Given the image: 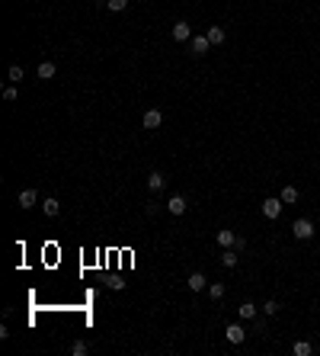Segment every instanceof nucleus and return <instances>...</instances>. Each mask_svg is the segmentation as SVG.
Here are the masks:
<instances>
[{"label": "nucleus", "mask_w": 320, "mask_h": 356, "mask_svg": "<svg viewBox=\"0 0 320 356\" xmlns=\"http://www.w3.org/2000/svg\"><path fill=\"white\" fill-rule=\"evenodd\" d=\"M291 234H295L298 241H311L314 238V222L311 218H298V222L291 225Z\"/></svg>", "instance_id": "f257e3e1"}, {"label": "nucleus", "mask_w": 320, "mask_h": 356, "mask_svg": "<svg viewBox=\"0 0 320 356\" xmlns=\"http://www.w3.org/2000/svg\"><path fill=\"white\" fill-rule=\"evenodd\" d=\"M282 196H279V199H275V196H269V199H263V215L266 218H279L282 215Z\"/></svg>", "instance_id": "f03ea898"}, {"label": "nucleus", "mask_w": 320, "mask_h": 356, "mask_svg": "<svg viewBox=\"0 0 320 356\" xmlns=\"http://www.w3.org/2000/svg\"><path fill=\"white\" fill-rule=\"evenodd\" d=\"M141 125H144V129H160V125H163V112H160V109H147L144 116H141Z\"/></svg>", "instance_id": "7ed1b4c3"}, {"label": "nucleus", "mask_w": 320, "mask_h": 356, "mask_svg": "<svg viewBox=\"0 0 320 356\" xmlns=\"http://www.w3.org/2000/svg\"><path fill=\"white\" fill-rule=\"evenodd\" d=\"M224 337H228V343H234V347H237V343L247 340V331L240 324H228V327H224Z\"/></svg>", "instance_id": "20e7f679"}, {"label": "nucleus", "mask_w": 320, "mask_h": 356, "mask_svg": "<svg viewBox=\"0 0 320 356\" xmlns=\"http://www.w3.org/2000/svg\"><path fill=\"white\" fill-rule=\"evenodd\" d=\"M186 209H189L186 196H170V199H167V212H170V215H183Z\"/></svg>", "instance_id": "39448f33"}, {"label": "nucleus", "mask_w": 320, "mask_h": 356, "mask_svg": "<svg viewBox=\"0 0 320 356\" xmlns=\"http://www.w3.org/2000/svg\"><path fill=\"white\" fill-rule=\"evenodd\" d=\"M163 186H167V177H163V173H160V170H151V173H147V189H154V193H160Z\"/></svg>", "instance_id": "423d86ee"}, {"label": "nucleus", "mask_w": 320, "mask_h": 356, "mask_svg": "<svg viewBox=\"0 0 320 356\" xmlns=\"http://www.w3.org/2000/svg\"><path fill=\"white\" fill-rule=\"evenodd\" d=\"M36 202H38V193L32 189V186L29 189H19V209H32Z\"/></svg>", "instance_id": "0eeeda50"}, {"label": "nucleus", "mask_w": 320, "mask_h": 356, "mask_svg": "<svg viewBox=\"0 0 320 356\" xmlns=\"http://www.w3.org/2000/svg\"><path fill=\"white\" fill-rule=\"evenodd\" d=\"M189 39H192L189 23H183V19H179V23L173 26V42H189Z\"/></svg>", "instance_id": "6e6552de"}, {"label": "nucleus", "mask_w": 320, "mask_h": 356, "mask_svg": "<svg viewBox=\"0 0 320 356\" xmlns=\"http://www.w3.org/2000/svg\"><path fill=\"white\" fill-rule=\"evenodd\" d=\"M186 286H189L192 292H202V289H208V279L202 276V273H189V279H186Z\"/></svg>", "instance_id": "1a4fd4ad"}, {"label": "nucleus", "mask_w": 320, "mask_h": 356, "mask_svg": "<svg viewBox=\"0 0 320 356\" xmlns=\"http://www.w3.org/2000/svg\"><path fill=\"white\" fill-rule=\"evenodd\" d=\"M214 241H218V247L224 250V247H234V244H237V234L224 228V231H218V234H214Z\"/></svg>", "instance_id": "9d476101"}, {"label": "nucleus", "mask_w": 320, "mask_h": 356, "mask_svg": "<svg viewBox=\"0 0 320 356\" xmlns=\"http://www.w3.org/2000/svg\"><path fill=\"white\" fill-rule=\"evenodd\" d=\"M208 48H212L208 36H192V55H205Z\"/></svg>", "instance_id": "9b49d317"}, {"label": "nucleus", "mask_w": 320, "mask_h": 356, "mask_svg": "<svg viewBox=\"0 0 320 356\" xmlns=\"http://www.w3.org/2000/svg\"><path fill=\"white\" fill-rule=\"evenodd\" d=\"M256 305H253V302H244V305H240V308H237V315H240V321H256Z\"/></svg>", "instance_id": "f8f14e48"}, {"label": "nucleus", "mask_w": 320, "mask_h": 356, "mask_svg": "<svg viewBox=\"0 0 320 356\" xmlns=\"http://www.w3.org/2000/svg\"><path fill=\"white\" fill-rule=\"evenodd\" d=\"M42 209H45V215H48V218H54L58 212H61V202L54 199V196H45V202H42Z\"/></svg>", "instance_id": "ddd939ff"}, {"label": "nucleus", "mask_w": 320, "mask_h": 356, "mask_svg": "<svg viewBox=\"0 0 320 356\" xmlns=\"http://www.w3.org/2000/svg\"><path fill=\"white\" fill-rule=\"evenodd\" d=\"M237 260H240V250H234V247H224V257H221V263L228 266V270H234V266H237Z\"/></svg>", "instance_id": "4468645a"}, {"label": "nucleus", "mask_w": 320, "mask_h": 356, "mask_svg": "<svg viewBox=\"0 0 320 356\" xmlns=\"http://www.w3.org/2000/svg\"><path fill=\"white\" fill-rule=\"evenodd\" d=\"M205 36H208V42H212V45H221V42H224V29H221V26H212Z\"/></svg>", "instance_id": "2eb2a0df"}, {"label": "nucleus", "mask_w": 320, "mask_h": 356, "mask_svg": "<svg viewBox=\"0 0 320 356\" xmlns=\"http://www.w3.org/2000/svg\"><path fill=\"white\" fill-rule=\"evenodd\" d=\"M54 71H58V68H54L52 61H42V64H38V77H42V80H52Z\"/></svg>", "instance_id": "dca6fc26"}, {"label": "nucleus", "mask_w": 320, "mask_h": 356, "mask_svg": "<svg viewBox=\"0 0 320 356\" xmlns=\"http://www.w3.org/2000/svg\"><path fill=\"white\" fill-rule=\"evenodd\" d=\"M291 353H295V356H311V353H314V347H311L307 340H298L295 347H291Z\"/></svg>", "instance_id": "f3484780"}, {"label": "nucleus", "mask_w": 320, "mask_h": 356, "mask_svg": "<svg viewBox=\"0 0 320 356\" xmlns=\"http://www.w3.org/2000/svg\"><path fill=\"white\" fill-rule=\"evenodd\" d=\"M224 292H228V289H224V282H212V286H208V295H212L214 302H221Z\"/></svg>", "instance_id": "a211bd4d"}, {"label": "nucleus", "mask_w": 320, "mask_h": 356, "mask_svg": "<svg viewBox=\"0 0 320 356\" xmlns=\"http://www.w3.org/2000/svg\"><path fill=\"white\" fill-rule=\"evenodd\" d=\"M71 353H74V356H87V353H90V343H87V340H74V343H71Z\"/></svg>", "instance_id": "6ab92c4d"}, {"label": "nucleus", "mask_w": 320, "mask_h": 356, "mask_svg": "<svg viewBox=\"0 0 320 356\" xmlns=\"http://www.w3.org/2000/svg\"><path fill=\"white\" fill-rule=\"evenodd\" d=\"M298 196H301V193H298L295 186H285V189H282V202H285V206H291V202H298Z\"/></svg>", "instance_id": "aec40b11"}, {"label": "nucleus", "mask_w": 320, "mask_h": 356, "mask_svg": "<svg viewBox=\"0 0 320 356\" xmlns=\"http://www.w3.org/2000/svg\"><path fill=\"white\" fill-rule=\"evenodd\" d=\"M106 7L112 10V13H125V10H128V0H106Z\"/></svg>", "instance_id": "412c9836"}, {"label": "nucleus", "mask_w": 320, "mask_h": 356, "mask_svg": "<svg viewBox=\"0 0 320 356\" xmlns=\"http://www.w3.org/2000/svg\"><path fill=\"white\" fill-rule=\"evenodd\" d=\"M263 315H266V318H275V315H279V302H275V299H269V302L263 305Z\"/></svg>", "instance_id": "4be33fe9"}, {"label": "nucleus", "mask_w": 320, "mask_h": 356, "mask_svg": "<svg viewBox=\"0 0 320 356\" xmlns=\"http://www.w3.org/2000/svg\"><path fill=\"white\" fill-rule=\"evenodd\" d=\"M7 80H13V84H19V80H23V68H19V64H13V68L7 71Z\"/></svg>", "instance_id": "5701e85b"}, {"label": "nucleus", "mask_w": 320, "mask_h": 356, "mask_svg": "<svg viewBox=\"0 0 320 356\" xmlns=\"http://www.w3.org/2000/svg\"><path fill=\"white\" fill-rule=\"evenodd\" d=\"M16 96H19V90H16V87H7V90H3V100H7V103H13Z\"/></svg>", "instance_id": "b1692460"}]
</instances>
